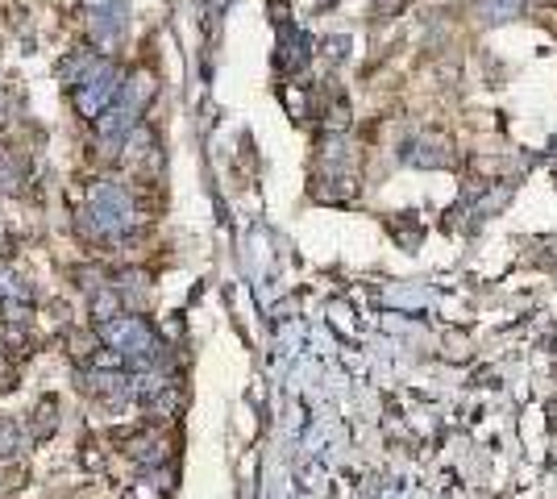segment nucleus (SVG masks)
Here are the masks:
<instances>
[{
    "instance_id": "f257e3e1",
    "label": "nucleus",
    "mask_w": 557,
    "mask_h": 499,
    "mask_svg": "<svg viewBox=\"0 0 557 499\" xmlns=\"http://www.w3.org/2000/svg\"><path fill=\"white\" fill-rule=\"evenodd\" d=\"M33 441H46V437L59 429V395H42L38 408H33Z\"/></svg>"
},
{
    "instance_id": "f03ea898",
    "label": "nucleus",
    "mask_w": 557,
    "mask_h": 499,
    "mask_svg": "<svg viewBox=\"0 0 557 499\" xmlns=\"http://www.w3.org/2000/svg\"><path fill=\"white\" fill-rule=\"evenodd\" d=\"M25 109V96H22V87H13V84H0V130H9L13 121L22 117Z\"/></svg>"
},
{
    "instance_id": "7ed1b4c3",
    "label": "nucleus",
    "mask_w": 557,
    "mask_h": 499,
    "mask_svg": "<svg viewBox=\"0 0 557 499\" xmlns=\"http://www.w3.org/2000/svg\"><path fill=\"white\" fill-rule=\"evenodd\" d=\"M117 313H121V300L113 292H96V295H92V321H96V325H113V321H117Z\"/></svg>"
},
{
    "instance_id": "20e7f679",
    "label": "nucleus",
    "mask_w": 557,
    "mask_h": 499,
    "mask_svg": "<svg viewBox=\"0 0 557 499\" xmlns=\"http://www.w3.org/2000/svg\"><path fill=\"white\" fill-rule=\"evenodd\" d=\"M67 349H71V358L76 362H87L92 354H96V337L84 333V329H71V333H67Z\"/></svg>"
},
{
    "instance_id": "39448f33",
    "label": "nucleus",
    "mask_w": 557,
    "mask_h": 499,
    "mask_svg": "<svg viewBox=\"0 0 557 499\" xmlns=\"http://www.w3.org/2000/svg\"><path fill=\"white\" fill-rule=\"evenodd\" d=\"M17 449H22V429H17V421L0 416V458H13Z\"/></svg>"
}]
</instances>
